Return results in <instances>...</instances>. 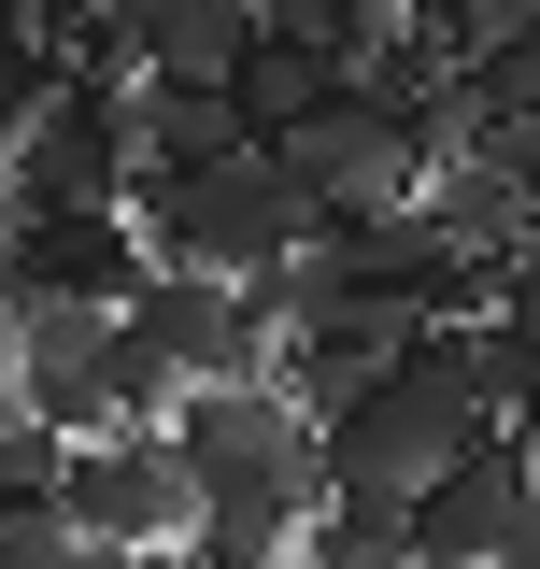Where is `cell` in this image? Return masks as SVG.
Instances as JSON below:
<instances>
[{
    "instance_id": "1",
    "label": "cell",
    "mask_w": 540,
    "mask_h": 569,
    "mask_svg": "<svg viewBox=\"0 0 540 569\" xmlns=\"http://www.w3.org/2000/svg\"><path fill=\"white\" fill-rule=\"evenodd\" d=\"M470 441H498V413L470 399V370H456V342L427 328V342L356 399V413H328L313 427V485L328 498H384V512H412V498L441 485Z\"/></svg>"
},
{
    "instance_id": "2",
    "label": "cell",
    "mask_w": 540,
    "mask_h": 569,
    "mask_svg": "<svg viewBox=\"0 0 540 569\" xmlns=\"http://www.w3.org/2000/svg\"><path fill=\"white\" fill-rule=\"evenodd\" d=\"M129 213H142V271H200V284H270L313 242V200L257 142L213 157V171H171V186H129Z\"/></svg>"
},
{
    "instance_id": "3",
    "label": "cell",
    "mask_w": 540,
    "mask_h": 569,
    "mask_svg": "<svg viewBox=\"0 0 540 569\" xmlns=\"http://www.w3.org/2000/svg\"><path fill=\"white\" fill-rule=\"evenodd\" d=\"M157 456L186 470V498H299L313 512V427L284 413L270 385H186L171 413H157Z\"/></svg>"
},
{
    "instance_id": "4",
    "label": "cell",
    "mask_w": 540,
    "mask_h": 569,
    "mask_svg": "<svg viewBox=\"0 0 540 569\" xmlns=\"http://www.w3.org/2000/svg\"><path fill=\"white\" fill-rule=\"evenodd\" d=\"M527 527H540V456L512 441V427H498V441H470V456H456V470L399 512L412 569H498Z\"/></svg>"
},
{
    "instance_id": "5",
    "label": "cell",
    "mask_w": 540,
    "mask_h": 569,
    "mask_svg": "<svg viewBox=\"0 0 540 569\" xmlns=\"http://www.w3.org/2000/svg\"><path fill=\"white\" fill-rule=\"evenodd\" d=\"M270 171L313 200V228H370V213H412L427 200V157H412L399 129H370L356 100H328L313 129H284V142H257Z\"/></svg>"
},
{
    "instance_id": "6",
    "label": "cell",
    "mask_w": 540,
    "mask_h": 569,
    "mask_svg": "<svg viewBox=\"0 0 540 569\" xmlns=\"http://www.w3.org/2000/svg\"><path fill=\"white\" fill-rule=\"evenodd\" d=\"M58 527L86 541V556H171V541L200 527V498H186V470H171L157 441H71Z\"/></svg>"
},
{
    "instance_id": "7",
    "label": "cell",
    "mask_w": 540,
    "mask_h": 569,
    "mask_svg": "<svg viewBox=\"0 0 540 569\" xmlns=\"http://www.w3.org/2000/svg\"><path fill=\"white\" fill-rule=\"evenodd\" d=\"M14 284L58 299V313H129V284H142L129 213H29L14 228Z\"/></svg>"
},
{
    "instance_id": "8",
    "label": "cell",
    "mask_w": 540,
    "mask_h": 569,
    "mask_svg": "<svg viewBox=\"0 0 540 569\" xmlns=\"http://www.w3.org/2000/svg\"><path fill=\"white\" fill-rule=\"evenodd\" d=\"M114 129H129V186H171V171L242 157V114H228L213 86H129V100H114Z\"/></svg>"
},
{
    "instance_id": "9",
    "label": "cell",
    "mask_w": 540,
    "mask_h": 569,
    "mask_svg": "<svg viewBox=\"0 0 540 569\" xmlns=\"http://www.w3.org/2000/svg\"><path fill=\"white\" fill-rule=\"evenodd\" d=\"M341 100V71L313 58V43H257V58L228 71V114H242V142H284V129H313Z\"/></svg>"
},
{
    "instance_id": "10",
    "label": "cell",
    "mask_w": 540,
    "mask_h": 569,
    "mask_svg": "<svg viewBox=\"0 0 540 569\" xmlns=\"http://www.w3.org/2000/svg\"><path fill=\"white\" fill-rule=\"evenodd\" d=\"M186 556H200V569H284V556H299V498H200Z\"/></svg>"
},
{
    "instance_id": "11",
    "label": "cell",
    "mask_w": 540,
    "mask_h": 569,
    "mask_svg": "<svg viewBox=\"0 0 540 569\" xmlns=\"http://www.w3.org/2000/svg\"><path fill=\"white\" fill-rule=\"evenodd\" d=\"M58 470H71V441H43L29 413H0V527L14 512H58Z\"/></svg>"
},
{
    "instance_id": "12",
    "label": "cell",
    "mask_w": 540,
    "mask_h": 569,
    "mask_svg": "<svg viewBox=\"0 0 540 569\" xmlns=\"http://www.w3.org/2000/svg\"><path fill=\"white\" fill-rule=\"evenodd\" d=\"M0 569H129V556H86L58 512H14V527H0Z\"/></svg>"
},
{
    "instance_id": "13",
    "label": "cell",
    "mask_w": 540,
    "mask_h": 569,
    "mask_svg": "<svg viewBox=\"0 0 540 569\" xmlns=\"http://www.w3.org/2000/svg\"><path fill=\"white\" fill-rule=\"evenodd\" d=\"M470 114H540V29H527V43H498V58L470 71Z\"/></svg>"
},
{
    "instance_id": "14",
    "label": "cell",
    "mask_w": 540,
    "mask_h": 569,
    "mask_svg": "<svg viewBox=\"0 0 540 569\" xmlns=\"http://www.w3.org/2000/svg\"><path fill=\"white\" fill-rule=\"evenodd\" d=\"M512 441H527V456H540V385H527V413H512Z\"/></svg>"
},
{
    "instance_id": "15",
    "label": "cell",
    "mask_w": 540,
    "mask_h": 569,
    "mask_svg": "<svg viewBox=\"0 0 540 569\" xmlns=\"http://www.w3.org/2000/svg\"><path fill=\"white\" fill-rule=\"evenodd\" d=\"M129 569H200V556H186V541H171V556H129Z\"/></svg>"
},
{
    "instance_id": "16",
    "label": "cell",
    "mask_w": 540,
    "mask_h": 569,
    "mask_svg": "<svg viewBox=\"0 0 540 569\" xmlns=\"http://www.w3.org/2000/svg\"><path fill=\"white\" fill-rule=\"evenodd\" d=\"M498 569H540V527H527V541H512V556H498Z\"/></svg>"
}]
</instances>
